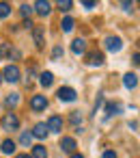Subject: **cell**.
I'll return each instance as SVG.
<instances>
[{"instance_id":"4","label":"cell","mask_w":140,"mask_h":158,"mask_svg":"<svg viewBox=\"0 0 140 158\" xmlns=\"http://www.w3.org/2000/svg\"><path fill=\"white\" fill-rule=\"evenodd\" d=\"M30 108H33V113L45 110V108H48V98H45V95H33V98H30Z\"/></svg>"},{"instance_id":"11","label":"cell","mask_w":140,"mask_h":158,"mask_svg":"<svg viewBox=\"0 0 140 158\" xmlns=\"http://www.w3.org/2000/svg\"><path fill=\"white\" fill-rule=\"evenodd\" d=\"M30 134L37 136V139H45V136H48V126H45L43 121H39V123H35V128H33Z\"/></svg>"},{"instance_id":"15","label":"cell","mask_w":140,"mask_h":158,"mask_svg":"<svg viewBox=\"0 0 140 158\" xmlns=\"http://www.w3.org/2000/svg\"><path fill=\"white\" fill-rule=\"evenodd\" d=\"M39 82H41L43 87H52V82H54V74H52V72H43V74L39 76Z\"/></svg>"},{"instance_id":"29","label":"cell","mask_w":140,"mask_h":158,"mask_svg":"<svg viewBox=\"0 0 140 158\" xmlns=\"http://www.w3.org/2000/svg\"><path fill=\"white\" fill-rule=\"evenodd\" d=\"M9 52H11L9 44H2V46H0V54H9Z\"/></svg>"},{"instance_id":"33","label":"cell","mask_w":140,"mask_h":158,"mask_svg":"<svg viewBox=\"0 0 140 158\" xmlns=\"http://www.w3.org/2000/svg\"><path fill=\"white\" fill-rule=\"evenodd\" d=\"M24 26H26V28H33V26H35V24H33V22H30V20H24Z\"/></svg>"},{"instance_id":"9","label":"cell","mask_w":140,"mask_h":158,"mask_svg":"<svg viewBox=\"0 0 140 158\" xmlns=\"http://www.w3.org/2000/svg\"><path fill=\"white\" fill-rule=\"evenodd\" d=\"M33 11H37L39 15H48V13L52 11V5L48 2V0H39V2H35V7H33Z\"/></svg>"},{"instance_id":"7","label":"cell","mask_w":140,"mask_h":158,"mask_svg":"<svg viewBox=\"0 0 140 158\" xmlns=\"http://www.w3.org/2000/svg\"><path fill=\"white\" fill-rule=\"evenodd\" d=\"M33 39H35V46H37V48H43V44H45V33H43L41 26H33Z\"/></svg>"},{"instance_id":"2","label":"cell","mask_w":140,"mask_h":158,"mask_svg":"<svg viewBox=\"0 0 140 158\" xmlns=\"http://www.w3.org/2000/svg\"><path fill=\"white\" fill-rule=\"evenodd\" d=\"M103 48H106L108 52H119V50L123 48V39L116 37V35H108V37L103 39Z\"/></svg>"},{"instance_id":"28","label":"cell","mask_w":140,"mask_h":158,"mask_svg":"<svg viewBox=\"0 0 140 158\" xmlns=\"http://www.w3.org/2000/svg\"><path fill=\"white\" fill-rule=\"evenodd\" d=\"M95 5H97V2H93V0H84V2H82V7H84V9H93Z\"/></svg>"},{"instance_id":"34","label":"cell","mask_w":140,"mask_h":158,"mask_svg":"<svg viewBox=\"0 0 140 158\" xmlns=\"http://www.w3.org/2000/svg\"><path fill=\"white\" fill-rule=\"evenodd\" d=\"M15 158H33V156H30V154H18Z\"/></svg>"},{"instance_id":"6","label":"cell","mask_w":140,"mask_h":158,"mask_svg":"<svg viewBox=\"0 0 140 158\" xmlns=\"http://www.w3.org/2000/svg\"><path fill=\"white\" fill-rule=\"evenodd\" d=\"M48 130L50 132H60L63 130V117H58V115H52L50 119H48Z\"/></svg>"},{"instance_id":"30","label":"cell","mask_w":140,"mask_h":158,"mask_svg":"<svg viewBox=\"0 0 140 158\" xmlns=\"http://www.w3.org/2000/svg\"><path fill=\"white\" fill-rule=\"evenodd\" d=\"M9 59H20V50H11L9 52Z\"/></svg>"},{"instance_id":"12","label":"cell","mask_w":140,"mask_h":158,"mask_svg":"<svg viewBox=\"0 0 140 158\" xmlns=\"http://www.w3.org/2000/svg\"><path fill=\"white\" fill-rule=\"evenodd\" d=\"M123 85H125V89H136V87H138V76L131 74V72L125 74V76H123Z\"/></svg>"},{"instance_id":"5","label":"cell","mask_w":140,"mask_h":158,"mask_svg":"<svg viewBox=\"0 0 140 158\" xmlns=\"http://www.w3.org/2000/svg\"><path fill=\"white\" fill-rule=\"evenodd\" d=\"M56 95H58V100H60V102H73L78 93H76V89H73V87H60Z\"/></svg>"},{"instance_id":"3","label":"cell","mask_w":140,"mask_h":158,"mask_svg":"<svg viewBox=\"0 0 140 158\" xmlns=\"http://www.w3.org/2000/svg\"><path fill=\"white\" fill-rule=\"evenodd\" d=\"M0 74H2V80H7V82H11V85L20 80V67H18V65H7L5 72H0Z\"/></svg>"},{"instance_id":"17","label":"cell","mask_w":140,"mask_h":158,"mask_svg":"<svg viewBox=\"0 0 140 158\" xmlns=\"http://www.w3.org/2000/svg\"><path fill=\"white\" fill-rule=\"evenodd\" d=\"M5 102H7V106H9V108H15V106L20 104V93H9Z\"/></svg>"},{"instance_id":"10","label":"cell","mask_w":140,"mask_h":158,"mask_svg":"<svg viewBox=\"0 0 140 158\" xmlns=\"http://www.w3.org/2000/svg\"><path fill=\"white\" fill-rule=\"evenodd\" d=\"M71 52H73V54H84V52H86V41H84L82 37L73 39V41H71Z\"/></svg>"},{"instance_id":"16","label":"cell","mask_w":140,"mask_h":158,"mask_svg":"<svg viewBox=\"0 0 140 158\" xmlns=\"http://www.w3.org/2000/svg\"><path fill=\"white\" fill-rule=\"evenodd\" d=\"M30 156H33V158H48V149H45V145H35Z\"/></svg>"},{"instance_id":"13","label":"cell","mask_w":140,"mask_h":158,"mask_svg":"<svg viewBox=\"0 0 140 158\" xmlns=\"http://www.w3.org/2000/svg\"><path fill=\"white\" fill-rule=\"evenodd\" d=\"M86 63H88V65H101V63H103V54L95 50V52L86 54Z\"/></svg>"},{"instance_id":"27","label":"cell","mask_w":140,"mask_h":158,"mask_svg":"<svg viewBox=\"0 0 140 158\" xmlns=\"http://www.w3.org/2000/svg\"><path fill=\"white\" fill-rule=\"evenodd\" d=\"M101 158H116V152H112V149H106V152L101 154Z\"/></svg>"},{"instance_id":"14","label":"cell","mask_w":140,"mask_h":158,"mask_svg":"<svg viewBox=\"0 0 140 158\" xmlns=\"http://www.w3.org/2000/svg\"><path fill=\"white\" fill-rule=\"evenodd\" d=\"M0 152H2V154H13L15 152V143L11 139H5L2 143H0Z\"/></svg>"},{"instance_id":"25","label":"cell","mask_w":140,"mask_h":158,"mask_svg":"<svg viewBox=\"0 0 140 158\" xmlns=\"http://www.w3.org/2000/svg\"><path fill=\"white\" fill-rule=\"evenodd\" d=\"M60 56H63V48H60V46H56V48L52 50V59H60Z\"/></svg>"},{"instance_id":"19","label":"cell","mask_w":140,"mask_h":158,"mask_svg":"<svg viewBox=\"0 0 140 158\" xmlns=\"http://www.w3.org/2000/svg\"><path fill=\"white\" fill-rule=\"evenodd\" d=\"M9 13H11V5L9 2H0V20L9 18Z\"/></svg>"},{"instance_id":"1","label":"cell","mask_w":140,"mask_h":158,"mask_svg":"<svg viewBox=\"0 0 140 158\" xmlns=\"http://www.w3.org/2000/svg\"><path fill=\"white\" fill-rule=\"evenodd\" d=\"M0 126H2V130H18L20 128V117L15 113H7L2 117V121H0Z\"/></svg>"},{"instance_id":"21","label":"cell","mask_w":140,"mask_h":158,"mask_svg":"<svg viewBox=\"0 0 140 158\" xmlns=\"http://www.w3.org/2000/svg\"><path fill=\"white\" fill-rule=\"evenodd\" d=\"M20 143H22L24 147H30V143H33V134H30V132H22V136H20Z\"/></svg>"},{"instance_id":"24","label":"cell","mask_w":140,"mask_h":158,"mask_svg":"<svg viewBox=\"0 0 140 158\" xmlns=\"http://www.w3.org/2000/svg\"><path fill=\"white\" fill-rule=\"evenodd\" d=\"M20 13H22V18H28V20H30L33 7H30V5H22V7H20Z\"/></svg>"},{"instance_id":"20","label":"cell","mask_w":140,"mask_h":158,"mask_svg":"<svg viewBox=\"0 0 140 158\" xmlns=\"http://www.w3.org/2000/svg\"><path fill=\"white\" fill-rule=\"evenodd\" d=\"M73 24H76V22H73V18H65V20L60 22V26H63V31H65V33H71V31H73Z\"/></svg>"},{"instance_id":"23","label":"cell","mask_w":140,"mask_h":158,"mask_svg":"<svg viewBox=\"0 0 140 158\" xmlns=\"http://www.w3.org/2000/svg\"><path fill=\"white\" fill-rule=\"evenodd\" d=\"M71 7H73V2H71V0H60V2H58V9L60 11H71Z\"/></svg>"},{"instance_id":"26","label":"cell","mask_w":140,"mask_h":158,"mask_svg":"<svg viewBox=\"0 0 140 158\" xmlns=\"http://www.w3.org/2000/svg\"><path fill=\"white\" fill-rule=\"evenodd\" d=\"M101 104H103V93H99V95H97V100H95V113L101 108Z\"/></svg>"},{"instance_id":"18","label":"cell","mask_w":140,"mask_h":158,"mask_svg":"<svg viewBox=\"0 0 140 158\" xmlns=\"http://www.w3.org/2000/svg\"><path fill=\"white\" fill-rule=\"evenodd\" d=\"M119 110H121V106L119 104H106V117H112V115H119Z\"/></svg>"},{"instance_id":"35","label":"cell","mask_w":140,"mask_h":158,"mask_svg":"<svg viewBox=\"0 0 140 158\" xmlns=\"http://www.w3.org/2000/svg\"><path fill=\"white\" fill-rule=\"evenodd\" d=\"M71 158H84L82 154H71Z\"/></svg>"},{"instance_id":"32","label":"cell","mask_w":140,"mask_h":158,"mask_svg":"<svg viewBox=\"0 0 140 158\" xmlns=\"http://www.w3.org/2000/svg\"><path fill=\"white\" fill-rule=\"evenodd\" d=\"M123 9L125 11H131V2H123Z\"/></svg>"},{"instance_id":"36","label":"cell","mask_w":140,"mask_h":158,"mask_svg":"<svg viewBox=\"0 0 140 158\" xmlns=\"http://www.w3.org/2000/svg\"><path fill=\"white\" fill-rule=\"evenodd\" d=\"M0 82H2V74H0Z\"/></svg>"},{"instance_id":"31","label":"cell","mask_w":140,"mask_h":158,"mask_svg":"<svg viewBox=\"0 0 140 158\" xmlns=\"http://www.w3.org/2000/svg\"><path fill=\"white\" fill-rule=\"evenodd\" d=\"M138 59H140V54H138V52H134V56H131V63H134V65H138V63H140Z\"/></svg>"},{"instance_id":"22","label":"cell","mask_w":140,"mask_h":158,"mask_svg":"<svg viewBox=\"0 0 140 158\" xmlns=\"http://www.w3.org/2000/svg\"><path fill=\"white\" fill-rule=\"evenodd\" d=\"M69 121H71L76 128H80V126H82V115H80V113H71V115H69Z\"/></svg>"},{"instance_id":"8","label":"cell","mask_w":140,"mask_h":158,"mask_svg":"<svg viewBox=\"0 0 140 158\" xmlns=\"http://www.w3.org/2000/svg\"><path fill=\"white\" fill-rule=\"evenodd\" d=\"M60 149H63V152H69V154H76V139L63 136V139H60Z\"/></svg>"}]
</instances>
